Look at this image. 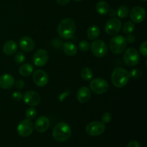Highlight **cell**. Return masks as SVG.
Returning <instances> with one entry per match:
<instances>
[{"label":"cell","mask_w":147,"mask_h":147,"mask_svg":"<svg viewBox=\"0 0 147 147\" xmlns=\"http://www.w3.org/2000/svg\"><path fill=\"white\" fill-rule=\"evenodd\" d=\"M147 42L145 41L139 47V51H140L141 54L144 56V57H146L147 56Z\"/></svg>","instance_id":"cell-32"},{"label":"cell","mask_w":147,"mask_h":147,"mask_svg":"<svg viewBox=\"0 0 147 147\" xmlns=\"http://www.w3.org/2000/svg\"><path fill=\"white\" fill-rule=\"evenodd\" d=\"M69 94H70V91H67V92H65V93H62V94L60 96V100H61V101L62 100H63L64 98L67 97V96H68Z\"/></svg>","instance_id":"cell-38"},{"label":"cell","mask_w":147,"mask_h":147,"mask_svg":"<svg viewBox=\"0 0 147 147\" xmlns=\"http://www.w3.org/2000/svg\"><path fill=\"white\" fill-rule=\"evenodd\" d=\"M134 27L135 26L133 22L128 21L124 23V24L123 25V27H121V28L125 34H129L133 32V31L134 30Z\"/></svg>","instance_id":"cell-26"},{"label":"cell","mask_w":147,"mask_h":147,"mask_svg":"<svg viewBox=\"0 0 147 147\" xmlns=\"http://www.w3.org/2000/svg\"><path fill=\"white\" fill-rule=\"evenodd\" d=\"M17 48H18V46L15 41L9 40L4 43V45H3L2 50L3 53L7 55H11L17 52Z\"/></svg>","instance_id":"cell-19"},{"label":"cell","mask_w":147,"mask_h":147,"mask_svg":"<svg viewBox=\"0 0 147 147\" xmlns=\"http://www.w3.org/2000/svg\"><path fill=\"white\" fill-rule=\"evenodd\" d=\"M90 88L96 94H103L109 89V83L105 79L96 78L90 81Z\"/></svg>","instance_id":"cell-7"},{"label":"cell","mask_w":147,"mask_h":147,"mask_svg":"<svg viewBox=\"0 0 147 147\" xmlns=\"http://www.w3.org/2000/svg\"><path fill=\"white\" fill-rule=\"evenodd\" d=\"M19 45H20V47L21 48V50L24 52L32 51L35 47L34 40L30 37H22L19 42Z\"/></svg>","instance_id":"cell-16"},{"label":"cell","mask_w":147,"mask_h":147,"mask_svg":"<svg viewBox=\"0 0 147 147\" xmlns=\"http://www.w3.org/2000/svg\"><path fill=\"white\" fill-rule=\"evenodd\" d=\"M109 15L110 17H111L112 18L113 17H115V16H116V11L115 9H111V11H109Z\"/></svg>","instance_id":"cell-39"},{"label":"cell","mask_w":147,"mask_h":147,"mask_svg":"<svg viewBox=\"0 0 147 147\" xmlns=\"http://www.w3.org/2000/svg\"><path fill=\"white\" fill-rule=\"evenodd\" d=\"M34 131V124L31 120L24 119L21 121L17 126V132L22 137H27L32 134Z\"/></svg>","instance_id":"cell-9"},{"label":"cell","mask_w":147,"mask_h":147,"mask_svg":"<svg viewBox=\"0 0 147 147\" xmlns=\"http://www.w3.org/2000/svg\"><path fill=\"white\" fill-rule=\"evenodd\" d=\"M14 77L11 75L5 73L0 76V88L2 89H10L14 85Z\"/></svg>","instance_id":"cell-17"},{"label":"cell","mask_w":147,"mask_h":147,"mask_svg":"<svg viewBox=\"0 0 147 147\" xmlns=\"http://www.w3.org/2000/svg\"><path fill=\"white\" fill-rule=\"evenodd\" d=\"M33 70H34V67L30 63H24L20 67L19 73L21 76L27 77V76H30L33 73Z\"/></svg>","instance_id":"cell-22"},{"label":"cell","mask_w":147,"mask_h":147,"mask_svg":"<svg viewBox=\"0 0 147 147\" xmlns=\"http://www.w3.org/2000/svg\"><path fill=\"white\" fill-rule=\"evenodd\" d=\"M111 79L113 86L116 88H123L128 84L130 79L129 71L123 67H116L113 70Z\"/></svg>","instance_id":"cell-2"},{"label":"cell","mask_w":147,"mask_h":147,"mask_svg":"<svg viewBox=\"0 0 147 147\" xmlns=\"http://www.w3.org/2000/svg\"><path fill=\"white\" fill-rule=\"evenodd\" d=\"M123 58L125 64L129 67L136 66L140 61L139 52L134 47H130L127 50H125Z\"/></svg>","instance_id":"cell-5"},{"label":"cell","mask_w":147,"mask_h":147,"mask_svg":"<svg viewBox=\"0 0 147 147\" xmlns=\"http://www.w3.org/2000/svg\"><path fill=\"white\" fill-rule=\"evenodd\" d=\"M100 28L97 25H91L87 30V37L89 40H95L100 35Z\"/></svg>","instance_id":"cell-21"},{"label":"cell","mask_w":147,"mask_h":147,"mask_svg":"<svg viewBox=\"0 0 147 147\" xmlns=\"http://www.w3.org/2000/svg\"><path fill=\"white\" fill-rule=\"evenodd\" d=\"M130 18L131 22L136 24L142 22L146 18V11L140 6L134 7L130 11Z\"/></svg>","instance_id":"cell-12"},{"label":"cell","mask_w":147,"mask_h":147,"mask_svg":"<svg viewBox=\"0 0 147 147\" xmlns=\"http://www.w3.org/2000/svg\"><path fill=\"white\" fill-rule=\"evenodd\" d=\"M122 24L119 18L113 17L106 22L105 25V31L109 35H116L121 29Z\"/></svg>","instance_id":"cell-10"},{"label":"cell","mask_w":147,"mask_h":147,"mask_svg":"<svg viewBox=\"0 0 147 147\" xmlns=\"http://www.w3.org/2000/svg\"><path fill=\"white\" fill-rule=\"evenodd\" d=\"M49 60V55L47 52L44 49H39L34 53L32 57V62L34 65L37 67H42L45 65Z\"/></svg>","instance_id":"cell-11"},{"label":"cell","mask_w":147,"mask_h":147,"mask_svg":"<svg viewBox=\"0 0 147 147\" xmlns=\"http://www.w3.org/2000/svg\"><path fill=\"white\" fill-rule=\"evenodd\" d=\"M63 48L64 53L70 57L76 55L78 51L77 46L71 42H67L64 43Z\"/></svg>","instance_id":"cell-20"},{"label":"cell","mask_w":147,"mask_h":147,"mask_svg":"<svg viewBox=\"0 0 147 147\" xmlns=\"http://www.w3.org/2000/svg\"><path fill=\"white\" fill-rule=\"evenodd\" d=\"M14 60L15 63H17V64H22V63H23L25 61V55L22 52H18L14 55Z\"/></svg>","instance_id":"cell-28"},{"label":"cell","mask_w":147,"mask_h":147,"mask_svg":"<svg viewBox=\"0 0 147 147\" xmlns=\"http://www.w3.org/2000/svg\"><path fill=\"white\" fill-rule=\"evenodd\" d=\"M141 1H146L147 0H141Z\"/></svg>","instance_id":"cell-41"},{"label":"cell","mask_w":147,"mask_h":147,"mask_svg":"<svg viewBox=\"0 0 147 147\" xmlns=\"http://www.w3.org/2000/svg\"><path fill=\"white\" fill-rule=\"evenodd\" d=\"M91 52L97 57H103L107 55L108 47L104 41L101 40H95L90 44Z\"/></svg>","instance_id":"cell-8"},{"label":"cell","mask_w":147,"mask_h":147,"mask_svg":"<svg viewBox=\"0 0 147 147\" xmlns=\"http://www.w3.org/2000/svg\"><path fill=\"white\" fill-rule=\"evenodd\" d=\"M57 4L61 6H65L69 4L70 0H57Z\"/></svg>","instance_id":"cell-37"},{"label":"cell","mask_w":147,"mask_h":147,"mask_svg":"<svg viewBox=\"0 0 147 147\" xmlns=\"http://www.w3.org/2000/svg\"><path fill=\"white\" fill-rule=\"evenodd\" d=\"M76 31V25L73 19L66 18L62 20L57 26V33L63 39L73 38Z\"/></svg>","instance_id":"cell-1"},{"label":"cell","mask_w":147,"mask_h":147,"mask_svg":"<svg viewBox=\"0 0 147 147\" xmlns=\"http://www.w3.org/2000/svg\"><path fill=\"white\" fill-rule=\"evenodd\" d=\"M125 39H126V41L127 43H133L135 41V37L131 34H129V35Z\"/></svg>","instance_id":"cell-36"},{"label":"cell","mask_w":147,"mask_h":147,"mask_svg":"<svg viewBox=\"0 0 147 147\" xmlns=\"http://www.w3.org/2000/svg\"><path fill=\"white\" fill-rule=\"evenodd\" d=\"M71 128L65 122L57 123L53 131V137L56 142H64L71 136Z\"/></svg>","instance_id":"cell-3"},{"label":"cell","mask_w":147,"mask_h":147,"mask_svg":"<svg viewBox=\"0 0 147 147\" xmlns=\"http://www.w3.org/2000/svg\"><path fill=\"white\" fill-rule=\"evenodd\" d=\"M32 79L36 86L38 87H44L48 83L49 76L45 70L39 69L33 73Z\"/></svg>","instance_id":"cell-13"},{"label":"cell","mask_w":147,"mask_h":147,"mask_svg":"<svg viewBox=\"0 0 147 147\" xmlns=\"http://www.w3.org/2000/svg\"><path fill=\"white\" fill-rule=\"evenodd\" d=\"M96 10L100 15H106L109 11V4L105 1H98L96 5Z\"/></svg>","instance_id":"cell-23"},{"label":"cell","mask_w":147,"mask_h":147,"mask_svg":"<svg viewBox=\"0 0 147 147\" xmlns=\"http://www.w3.org/2000/svg\"><path fill=\"white\" fill-rule=\"evenodd\" d=\"M129 73V76L130 78H131L132 79H134V80H137V79L140 78L141 76L142 75V70H139L138 68H134L132 69Z\"/></svg>","instance_id":"cell-27"},{"label":"cell","mask_w":147,"mask_h":147,"mask_svg":"<svg viewBox=\"0 0 147 147\" xmlns=\"http://www.w3.org/2000/svg\"><path fill=\"white\" fill-rule=\"evenodd\" d=\"M14 86H15L17 89H22L24 87V82L22 80H17L14 82Z\"/></svg>","instance_id":"cell-34"},{"label":"cell","mask_w":147,"mask_h":147,"mask_svg":"<svg viewBox=\"0 0 147 147\" xmlns=\"http://www.w3.org/2000/svg\"><path fill=\"white\" fill-rule=\"evenodd\" d=\"M24 103L30 106H36L39 105L41 100L40 94L34 90H28L23 95Z\"/></svg>","instance_id":"cell-14"},{"label":"cell","mask_w":147,"mask_h":147,"mask_svg":"<svg viewBox=\"0 0 147 147\" xmlns=\"http://www.w3.org/2000/svg\"><path fill=\"white\" fill-rule=\"evenodd\" d=\"M127 42L122 35H114L109 41V47L114 54H121L126 50Z\"/></svg>","instance_id":"cell-4"},{"label":"cell","mask_w":147,"mask_h":147,"mask_svg":"<svg viewBox=\"0 0 147 147\" xmlns=\"http://www.w3.org/2000/svg\"><path fill=\"white\" fill-rule=\"evenodd\" d=\"M80 76L83 80L88 81V80H91L93 78V72H92L91 69H90L89 67H83L80 72Z\"/></svg>","instance_id":"cell-25"},{"label":"cell","mask_w":147,"mask_h":147,"mask_svg":"<svg viewBox=\"0 0 147 147\" xmlns=\"http://www.w3.org/2000/svg\"><path fill=\"white\" fill-rule=\"evenodd\" d=\"M74 1H81V0H74Z\"/></svg>","instance_id":"cell-40"},{"label":"cell","mask_w":147,"mask_h":147,"mask_svg":"<svg viewBox=\"0 0 147 147\" xmlns=\"http://www.w3.org/2000/svg\"><path fill=\"white\" fill-rule=\"evenodd\" d=\"M106 125L101 121H94L90 122L88 123L86 127V131L88 135L91 136H98L104 133L106 131Z\"/></svg>","instance_id":"cell-6"},{"label":"cell","mask_w":147,"mask_h":147,"mask_svg":"<svg viewBox=\"0 0 147 147\" xmlns=\"http://www.w3.org/2000/svg\"><path fill=\"white\" fill-rule=\"evenodd\" d=\"M90 96H91V93H90V89L88 87H86V86L80 88L78 90L77 95H76L77 100L80 103H87L90 100Z\"/></svg>","instance_id":"cell-18"},{"label":"cell","mask_w":147,"mask_h":147,"mask_svg":"<svg viewBox=\"0 0 147 147\" xmlns=\"http://www.w3.org/2000/svg\"><path fill=\"white\" fill-rule=\"evenodd\" d=\"M12 96L13 100H16V101H19V100H20L21 99L23 98L22 93L20 91L14 92V93H12V96Z\"/></svg>","instance_id":"cell-33"},{"label":"cell","mask_w":147,"mask_h":147,"mask_svg":"<svg viewBox=\"0 0 147 147\" xmlns=\"http://www.w3.org/2000/svg\"><path fill=\"white\" fill-rule=\"evenodd\" d=\"M36 115H37V111L34 109V108H29L27 111H26L25 116L27 117V119L29 120H32V119H34L36 117Z\"/></svg>","instance_id":"cell-29"},{"label":"cell","mask_w":147,"mask_h":147,"mask_svg":"<svg viewBox=\"0 0 147 147\" xmlns=\"http://www.w3.org/2000/svg\"><path fill=\"white\" fill-rule=\"evenodd\" d=\"M129 9L126 6L122 5L118 8L117 11H116V15H118V17L119 18L124 19L129 16Z\"/></svg>","instance_id":"cell-24"},{"label":"cell","mask_w":147,"mask_h":147,"mask_svg":"<svg viewBox=\"0 0 147 147\" xmlns=\"http://www.w3.org/2000/svg\"><path fill=\"white\" fill-rule=\"evenodd\" d=\"M50 123V119L47 116H41L36 120L34 126L37 132L43 133L48 129Z\"/></svg>","instance_id":"cell-15"},{"label":"cell","mask_w":147,"mask_h":147,"mask_svg":"<svg viewBox=\"0 0 147 147\" xmlns=\"http://www.w3.org/2000/svg\"><path fill=\"white\" fill-rule=\"evenodd\" d=\"M79 49L81 50L82 52H87L90 49V43L86 40H82L80 43H79Z\"/></svg>","instance_id":"cell-30"},{"label":"cell","mask_w":147,"mask_h":147,"mask_svg":"<svg viewBox=\"0 0 147 147\" xmlns=\"http://www.w3.org/2000/svg\"><path fill=\"white\" fill-rule=\"evenodd\" d=\"M126 147H142V146H141L140 143H139V142L134 140L129 142L127 144V146H126Z\"/></svg>","instance_id":"cell-35"},{"label":"cell","mask_w":147,"mask_h":147,"mask_svg":"<svg viewBox=\"0 0 147 147\" xmlns=\"http://www.w3.org/2000/svg\"><path fill=\"white\" fill-rule=\"evenodd\" d=\"M112 120V115L111 113H109V112H105L104 113H103V115L101 116V121L103 123H108L109 122L111 121Z\"/></svg>","instance_id":"cell-31"}]
</instances>
